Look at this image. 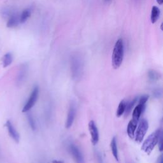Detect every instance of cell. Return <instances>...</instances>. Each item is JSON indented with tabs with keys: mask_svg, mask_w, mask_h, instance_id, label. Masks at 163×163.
Wrapping results in <instances>:
<instances>
[{
	"mask_svg": "<svg viewBox=\"0 0 163 163\" xmlns=\"http://www.w3.org/2000/svg\"><path fill=\"white\" fill-rule=\"evenodd\" d=\"M158 147H159V149L160 152L162 151L163 149V145H162V133L160 134L159 141H158Z\"/></svg>",
	"mask_w": 163,
	"mask_h": 163,
	"instance_id": "cell-25",
	"label": "cell"
},
{
	"mask_svg": "<svg viewBox=\"0 0 163 163\" xmlns=\"http://www.w3.org/2000/svg\"><path fill=\"white\" fill-rule=\"evenodd\" d=\"M27 119H28V124H29L31 129L33 131H35L36 129V125L34 118L33 116V115L30 113H28L27 115Z\"/></svg>",
	"mask_w": 163,
	"mask_h": 163,
	"instance_id": "cell-22",
	"label": "cell"
},
{
	"mask_svg": "<svg viewBox=\"0 0 163 163\" xmlns=\"http://www.w3.org/2000/svg\"><path fill=\"white\" fill-rule=\"evenodd\" d=\"M162 130L160 129H157L154 132L151 133L143 143L141 150L145 152L147 155H150L155 147L157 145Z\"/></svg>",
	"mask_w": 163,
	"mask_h": 163,
	"instance_id": "cell-3",
	"label": "cell"
},
{
	"mask_svg": "<svg viewBox=\"0 0 163 163\" xmlns=\"http://www.w3.org/2000/svg\"><path fill=\"white\" fill-rule=\"evenodd\" d=\"M163 92L162 88H156L154 89L152 91V96L155 99H160L162 97Z\"/></svg>",
	"mask_w": 163,
	"mask_h": 163,
	"instance_id": "cell-23",
	"label": "cell"
},
{
	"mask_svg": "<svg viewBox=\"0 0 163 163\" xmlns=\"http://www.w3.org/2000/svg\"><path fill=\"white\" fill-rule=\"evenodd\" d=\"M124 40L122 38H119L115 44L112 57V64L114 69L117 70L121 66L122 61L124 59Z\"/></svg>",
	"mask_w": 163,
	"mask_h": 163,
	"instance_id": "cell-2",
	"label": "cell"
},
{
	"mask_svg": "<svg viewBox=\"0 0 163 163\" xmlns=\"http://www.w3.org/2000/svg\"><path fill=\"white\" fill-rule=\"evenodd\" d=\"M28 69L29 67L26 63L23 64L20 66L16 78V83L17 85H21L25 81L28 75Z\"/></svg>",
	"mask_w": 163,
	"mask_h": 163,
	"instance_id": "cell-10",
	"label": "cell"
},
{
	"mask_svg": "<svg viewBox=\"0 0 163 163\" xmlns=\"http://www.w3.org/2000/svg\"><path fill=\"white\" fill-rule=\"evenodd\" d=\"M94 155H95V157H96V159L97 160V163H103V156H102L100 152H99L97 150H95Z\"/></svg>",
	"mask_w": 163,
	"mask_h": 163,
	"instance_id": "cell-24",
	"label": "cell"
},
{
	"mask_svg": "<svg viewBox=\"0 0 163 163\" xmlns=\"http://www.w3.org/2000/svg\"><path fill=\"white\" fill-rule=\"evenodd\" d=\"M20 23V15L17 12L8 18L7 27L13 28L17 27Z\"/></svg>",
	"mask_w": 163,
	"mask_h": 163,
	"instance_id": "cell-13",
	"label": "cell"
},
{
	"mask_svg": "<svg viewBox=\"0 0 163 163\" xmlns=\"http://www.w3.org/2000/svg\"><path fill=\"white\" fill-rule=\"evenodd\" d=\"M157 163H163V156L162 155H160L157 161Z\"/></svg>",
	"mask_w": 163,
	"mask_h": 163,
	"instance_id": "cell-26",
	"label": "cell"
},
{
	"mask_svg": "<svg viewBox=\"0 0 163 163\" xmlns=\"http://www.w3.org/2000/svg\"><path fill=\"white\" fill-rule=\"evenodd\" d=\"M104 1H105V3H110V2L112 1V0H104Z\"/></svg>",
	"mask_w": 163,
	"mask_h": 163,
	"instance_id": "cell-29",
	"label": "cell"
},
{
	"mask_svg": "<svg viewBox=\"0 0 163 163\" xmlns=\"http://www.w3.org/2000/svg\"><path fill=\"white\" fill-rule=\"evenodd\" d=\"M138 99V97L136 96L134 98H133V99H131V101L126 102V108H125V112H124V115L125 117H128L129 115V114L131 112V111L133 110V107H134V105L136 104L137 101Z\"/></svg>",
	"mask_w": 163,
	"mask_h": 163,
	"instance_id": "cell-14",
	"label": "cell"
},
{
	"mask_svg": "<svg viewBox=\"0 0 163 163\" xmlns=\"http://www.w3.org/2000/svg\"><path fill=\"white\" fill-rule=\"evenodd\" d=\"M149 129V122L145 118H142L139 120L138 126H137L134 139L138 144H141Z\"/></svg>",
	"mask_w": 163,
	"mask_h": 163,
	"instance_id": "cell-5",
	"label": "cell"
},
{
	"mask_svg": "<svg viewBox=\"0 0 163 163\" xmlns=\"http://www.w3.org/2000/svg\"><path fill=\"white\" fill-rule=\"evenodd\" d=\"M160 9L156 7V6H154L152 8V11H151V15H150V20H151V23L152 24H154L156 23V21L157 20V19L159 17L160 15Z\"/></svg>",
	"mask_w": 163,
	"mask_h": 163,
	"instance_id": "cell-18",
	"label": "cell"
},
{
	"mask_svg": "<svg viewBox=\"0 0 163 163\" xmlns=\"http://www.w3.org/2000/svg\"><path fill=\"white\" fill-rule=\"evenodd\" d=\"M139 1H141V0H136V2H139Z\"/></svg>",
	"mask_w": 163,
	"mask_h": 163,
	"instance_id": "cell-30",
	"label": "cell"
},
{
	"mask_svg": "<svg viewBox=\"0 0 163 163\" xmlns=\"http://www.w3.org/2000/svg\"><path fill=\"white\" fill-rule=\"evenodd\" d=\"M138 121L132 118L128 123L127 127V133L129 138L131 139H133L134 138L135 131L138 126Z\"/></svg>",
	"mask_w": 163,
	"mask_h": 163,
	"instance_id": "cell-12",
	"label": "cell"
},
{
	"mask_svg": "<svg viewBox=\"0 0 163 163\" xmlns=\"http://www.w3.org/2000/svg\"><path fill=\"white\" fill-rule=\"evenodd\" d=\"M149 79L152 82L158 81L161 78V74L154 70H150L148 72Z\"/></svg>",
	"mask_w": 163,
	"mask_h": 163,
	"instance_id": "cell-19",
	"label": "cell"
},
{
	"mask_svg": "<svg viewBox=\"0 0 163 163\" xmlns=\"http://www.w3.org/2000/svg\"><path fill=\"white\" fill-rule=\"evenodd\" d=\"M15 13H17L15 12V10H14L13 8H12L11 7H6L2 10V16L4 17V18H8L9 17H10L12 15H13Z\"/></svg>",
	"mask_w": 163,
	"mask_h": 163,
	"instance_id": "cell-21",
	"label": "cell"
},
{
	"mask_svg": "<svg viewBox=\"0 0 163 163\" xmlns=\"http://www.w3.org/2000/svg\"><path fill=\"white\" fill-rule=\"evenodd\" d=\"M70 69L72 78L80 80L84 70V59L80 53L75 52L70 57Z\"/></svg>",
	"mask_w": 163,
	"mask_h": 163,
	"instance_id": "cell-1",
	"label": "cell"
},
{
	"mask_svg": "<svg viewBox=\"0 0 163 163\" xmlns=\"http://www.w3.org/2000/svg\"><path fill=\"white\" fill-rule=\"evenodd\" d=\"M148 99L149 96L147 94L143 95L140 97H138V104L135 107L133 111V119L139 121L141 115L145 111Z\"/></svg>",
	"mask_w": 163,
	"mask_h": 163,
	"instance_id": "cell-4",
	"label": "cell"
},
{
	"mask_svg": "<svg viewBox=\"0 0 163 163\" xmlns=\"http://www.w3.org/2000/svg\"><path fill=\"white\" fill-rule=\"evenodd\" d=\"M110 147L112 153L115 158V159L117 161H119V156H118V148H117V139L116 137H113L110 143Z\"/></svg>",
	"mask_w": 163,
	"mask_h": 163,
	"instance_id": "cell-15",
	"label": "cell"
},
{
	"mask_svg": "<svg viewBox=\"0 0 163 163\" xmlns=\"http://www.w3.org/2000/svg\"><path fill=\"white\" fill-rule=\"evenodd\" d=\"M6 127L7 129V131L8 132V134L12 138V139L16 142L18 143L20 141V134L17 131L16 128L12 124V122L10 120H7L6 122Z\"/></svg>",
	"mask_w": 163,
	"mask_h": 163,
	"instance_id": "cell-11",
	"label": "cell"
},
{
	"mask_svg": "<svg viewBox=\"0 0 163 163\" xmlns=\"http://www.w3.org/2000/svg\"><path fill=\"white\" fill-rule=\"evenodd\" d=\"M157 3H158L159 5H162V3H163V0H157Z\"/></svg>",
	"mask_w": 163,
	"mask_h": 163,
	"instance_id": "cell-28",
	"label": "cell"
},
{
	"mask_svg": "<svg viewBox=\"0 0 163 163\" xmlns=\"http://www.w3.org/2000/svg\"><path fill=\"white\" fill-rule=\"evenodd\" d=\"M76 112V105L74 102H71L70 105V108L68 112V116L65 123V128L66 129H70L72 126L75 118Z\"/></svg>",
	"mask_w": 163,
	"mask_h": 163,
	"instance_id": "cell-8",
	"label": "cell"
},
{
	"mask_svg": "<svg viewBox=\"0 0 163 163\" xmlns=\"http://www.w3.org/2000/svg\"><path fill=\"white\" fill-rule=\"evenodd\" d=\"M88 127H89V133L91 134L92 144L94 145H96V144H97V143L99 141V136L98 129L95 123V122L94 120H91L89 123Z\"/></svg>",
	"mask_w": 163,
	"mask_h": 163,
	"instance_id": "cell-9",
	"label": "cell"
},
{
	"mask_svg": "<svg viewBox=\"0 0 163 163\" xmlns=\"http://www.w3.org/2000/svg\"><path fill=\"white\" fill-rule=\"evenodd\" d=\"M39 96V87L38 86H36L33 89L31 93L26 102V103L24 105L22 112L24 113L28 112L36 104Z\"/></svg>",
	"mask_w": 163,
	"mask_h": 163,
	"instance_id": "cell-6",
	"label": "cell"
},
{
	"mask_svg": "<svg viewBox=\"0 0 163 163\" xmlns=\"http://www.w3.org/2000/svg\"><path fill=\"white\" fill-rule=\"evenodd\" d=\"M68 149L76 163H86L82 152L76 145L71 143L69 145Z\"/></svg>",
	"mask_w": 163,
	"mask_h": 163,
	"instance_id": "cell-7",
	"label": "cell"
},
{
	"mask_svg": "<svg viewBox=\"0 0 163 163\" xmlns=\"http://www.w3.org/2000/svg\"><path fill=\"white\" fill-rule=\"evenodd\" d=\"M52 163H65L62 160H54L52 161Z\"/></svg>",
	"mask_w": 163,
	"mask_h": 163,
	"instance_id": "cell-27",
	"label": "cell"
},
{
	"mask_svg": "<svg viewBox=\"0 0 163 163\" xmlns=\"http://www.w3.org/2000/svg\"><path fill=\"white\" fill-rule=\"evenodd\" d=\"M126 102L124 100H122L120 102L116 112V116L117 117H120L122 115H124L126 108Z\"/></svg>",
	"mask_w": 163,
	"mask_h": 163,
	"instance_id": "cell-20",
	"label": "cell"
},
{
	"mask_svg": "<svg viewBox=\"0 0 163 163\" xmlns=\"http://www.w3.org/2000/svg\"><path fill=\"white\" fill-rule=\"evenodd\" d=\"M32 12V10L30 8H28L24 9L22 13L20 14V23H26L28 19L31 17Z\"/></svg>",
	"mask_w": 163,
	"mask_h": 163,
	"instance_id": "cell-16",
	"label": "cell"
},
{
	"mask_svg": "<svg viewBox=\"0 0 163 163\" xmlns=\"http://www.w3.org/2000/svg\"><path fill=\"white\" fill-rule=\"evenodd\" d=\"M2 65L4 68H7L13 62V55L10 52H8L5 54L2 59Z\"/></svg>",
	"mask_w": 163,
	"mask_h": 163,
	"instance_id": "cell-17",
	"label": "cell"
}]
</instances>
